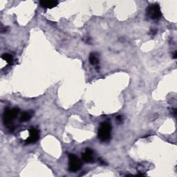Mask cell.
I'll return each mask as SVG.
<instances>
[{"label": "cell", "instance_id": "cell-1", "mask_svg": "<svg viewBox=\"0 0 177 177\" xmlns=\"http://www.w3.org/2000/svg\"><path fill=\"white\" fill-rule=\"evenodd\" d=\"M111 125L109 122H103L100 124L98 131V136L100 141L108 142L111 139Z\"/></svg>", "mask_w": 177, "mask_h": 177}, {"label": "cell", "instance_id": "cell-2", "mask_svg": "<svg viewBox=\"0 0 177 177\" xmlns=\"http://www.w3.org/2000/svg\"><path fill=\"white\" fill-rule=\"evenodd\" d=\"M19 114V109L18 107L13 109H5L3 114V122L7 127H10L12 126L13 120L16 119Z\"/></svg>", "mask_w": 177, "mask_h": 177}, {"label": "cell", "instance_id": "cell-3", "mask_svg": "<svg viewBox=\"0 0 177 177\" xmlns=\"http://www.w3.org/2000/svg\"><path fill=\"white\" fill-rule=\"evenodd\" d=\"M82 167V163L75 154L69 155V170L71 172H76Z\"/></svg>", "mask_w": 177, "mask_h": 177}, {"label": "cell", "instance_id": "cell-4", "mask_svg": "<svg viewBox=\"0 0 177 177\" xmlns=\"http://www.w3.org/2000/svg\"><path fill=\"white\" fill-rule=\"evenodd\" d=\"M147 14L149 18L152 19H157L161 18V11L159 4H154L149 6L147 8Z\"/></svg>", "mask_w": 177, "mask_h": 177}, {"label": "cell", "instance_id": "cell-5", "mask_svg": "<svg viewBox=\"0 0 177 177\" xmlns=\"http://www.w3.org/2000/svg\"><path fill=\"white\" fill-rule=\"evenodd\" d=\"M40 138V132L37 129L31 127L29 130V137L26 140V144L35 143L38 141Z\"/></svg>", "mask_w": 177, "mask_h": 177}, {"label": "cell", "instance_id": "cell-6", "mask_svg": "<svg viewBox=\"0 0 177 177\" xmlns=\"http://www.w3.org/2000/svg\"><path fill=\"white\" fill-rule=\"evenodd\" d=\"M82 158L84 162L87 163H92L95 161L94 157V151H93L91 149H86L85 152L82 154Z\"/></svg>", "mask_w": 177, "mask_h": 177}, {"label": "cell", "instance_id": "cell-7", "mask_svg": "<svg viewBox=\"0 0 177 177\" xmlns=\"http://www.w3.org/2000/svg\"><path fill=\"white\" fill-rule=\"evenodd\" d=\"M42 7L45 8H53L57 6L59 2L57 1H41L40 2Z\"/></svg>", "mask_w": 177, "mask_h": 177}, {"label": "cell", "instance_id": "cell-8", "mask_svg": "<svg viewBox=\"0 0 177 177\" xmlns=\"http://www.w3.org/2000/svg\"><path fill=\"white\" fill-rule=\"evenodd\" d=\"M33 115V113L31 111H25L24 112V113L22 114L19 120H20V122H23V123L29 121V120L32 118Z\"/></svg>", "mask_w": 177, "mask_h": 177}, {"label": "cell", "instance_id": "cell-9", "mask_svg": "<svg viewBox=\"0 0 177 177\" xmlns=\"http://www.w3.org/2000/svg\"><path fill=\"white\" fill-rule=\"evenodd\" d=\"M89 62L91 63L92 65H97L98 64V58L96 55V53H92L89 55Z\"/></svg>", "mask_w": 177, "mask_h": 177}, {"label": "cell", "instance_id": "cell-10", "mask_svg": "<svg viewBox=\"0 0 177 177\" xmlns=\"http://www.w3.org/2000/svg\"><path fill=\"white\" fill-rule=\"evenodd\" d=\"M2 58L4 60V61L6 62L7 63H11L13 60V56L10 54H8V53H4L2 55Z\"/></svg>", "mask_w": 177, "mask_h": 177}, {"label": "cell", "instance_id": "cell-11", "mask_svg": "<svg viewBox=\"0 0 177 177\" xmlns=\"http://www.w3.org/2000/svg\"><path fill=\"white\" fill-rule=\"evenodd\" d=\"M123 117L121 116H118L117 117H116V120L119 123H121L122 122H123Z\"/></svg>", "mask_w": 177, "mask_h": 177}, {"label": "cell", "instance_id": "cell-12", "mask_svg": "<svg viewBox=\"0 0 177 177\" xmlns=\"http://www.w3.org/2000/svg\"><path fill=\"white\" fill-rule=\"evenodd\" d=\"M156 31H157L156 30H155V29H153V30H151L150 33H151V34H152V35H155L156 33Z\"/></svg>", "mask_w": 177, "mask_h": 177}, {"label": "cell", "instance_id": "cell-13", "mask_svg": "<svg viewBox=\"0 0 177 177\" xmlns=\"http://www.w3.org/2000/svg\"><path fill=\"white\" fill-rule=\"evenodd\" d=\"M176 57H177V53H176V52H175V54H174V55H173V58L176 59Z\"/></svg>", "mask_w": 177, "mask_h": 177}]
</instances>
